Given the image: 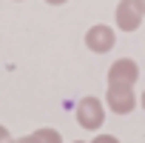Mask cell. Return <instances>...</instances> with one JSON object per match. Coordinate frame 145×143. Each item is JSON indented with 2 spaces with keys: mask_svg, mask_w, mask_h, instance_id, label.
<instances>
[{
  "mask_svg": "<svg viewBox=\"0 0 145 143\" xmlns=\"http://www.w3.org/2000/svg\"><path fill=\"white\" fill-rule=\"evenodd\" d=\"M12 140H14V137H12V132H9L3 123H0V143H12Z\"/></svg>",
  "mask_w": 145,
  "mask_h": 143,
  "instance_id": "cell-8",
  "label": "cell"
},
{
  "mask_svg": "<svg viewBox=\"0 0 145 143\" xmlns=\"http://www.w3.org/2000/svg\"><path fill=\"white\" fill-rule=\"evenodd\" d=\"M114 43H117V34L105 23H97V26H91L86 32V49L94 52V54H108L114 49Z\"/></svg>",
  "mask_w": 145,
  "mask_h": 143,
  "instance_id": "cell-3",
  "label": "cell"
},
{
  "mask_svg": "<svg viewBox=\"0 0 145 143\" xmlns=\"http://www.w3.org/2000/svg\"><path fill=\"white\" fill-rule=\"evenodd\" d=\"M12 143H63V134H60L57 129H51V126H43V129H37V132H31V134L14 137Z\"/></svg>",
  "mask_w": 145,
  "mask_h": 143,
  "instance_id": "cell-6",
  "label": "cell"
},
{
  "mask_svg": "<svg viewBox=\"0 0 145 143\" xmlns=\"http://www.w3.org/2000/svg\"><path fill=\"white\" fill-rule=\"evenodd\" d=\"M139 80V66L137 60L131 57H120L108 66V83H117V86H134Z\"/></svg>",
  "mask_w": 145,
  "mask_h": 143,
  "instance_id": "cell-5",
  "label": "cell"
},
{
  "mask_svg": "<svg viewBox=\"0 0 145 143\" xmlns=\"http://www.w3.org/2000/svg\"><path fill=\"white\" fill-rule=\"evenodd\" d=\"M103 100H105V109H111L114 115H131V112L137 109L134 86H117V83H108Z\"/></svg>",
  "mask_w": 145,
  "mask_h": 143,
  "instance_id": "cell-2",
  "label": "cell"
},
{
  "mask_svg": "<svg viewBox=\"0 0 145 143\" xmlns=\"http://www.w3.org/2000/svg\"><path fill=\"white\" fill-rule=\"evenodd\" d=\"M14 3H23V0H14Z\"/></svg>",
  "mask_w": 145,
  "mask_h": 143,
  "instance_id": "cell-13",
  "label": "cell"
},
{
  "mask_svg": "<svg viewBox=\"0 0 145 143\" xmlns=\"http://www.w3.org/2000/svg\"><path fill=\"white\" fill-rule=\"evenodd\" d=\"M74 117H77L80 129L100 132L103 123H105V100H100V97H94V95L83 97V100L77 103V109H74Z\"/></svg>",
  "mask_w": 145,
  "mask_h": 143,
  "instance_id": "cell-1",
  "label": "cell"
},
{
  "mask_svg": "<svg viewBox=\"0 0 145 143\" xmlns=\"http://www.w3.org/2000/svg\"><path fill=\"white\" fill-rule=\"evenodd\" d=\"M139 106H142V109H145V92H142V95H139Z\"/></svg>",
  "mask_w": 145,
  "mask_h": 143,
  "instance_id": "cell-10",
  "label": "cell"
},
{
  "mask_svg": "<svg viewBox=\"0 0 145 143\" xmlns=\"http://www.w3.org/2000/svg\"><path fill=\"white\" fill-rule=\"evenodd\" d=\"M71 143H91V140H71Z\"/></svg>",
  "mask_w": 145,
  "mask_h": 143,
  "instance_id": "cell-12",
  "label": "cell"
},
{
  "mask_svg": "<svg viewBox=\"0 0 145 143\" xmlns=\"http://www.w3.org/2000/svg\"><path fill=\"white\" fill-rule=\"evenodd\" d=\"M137 3H139V9H142V15H145V0H137Z\"/></svg>",
  "mask_w": 145,
  "mask_h": 143,
  "instance_id": "cell-11",
  "label": "cell"
},
{
  "mask_svg": "<svg viewBox=\"0 0 145 143\" xmlns=\"http://www.w3.org/2000/svg\"><path fill=\"white\" fill-rule=\"evenodd\" d=\"M142 9L137 0H120L117 3V12H114V20H117V29L120 32H137L142 26Z\"/></svg>",
  "mask_w": 145,
  "mask_h": 143,
  "instance_id": "cell-4",
  "label": "cell"
},
{
  "mask_svg": "<svg viewBox=\"0 0 145 143\" xmlns=\"http://www.w3.org/2000/svg\"><path fill=\"white\" fill-rule=\"evenodd\" d=\"M91 143H120V137H114V134H105V132H100Z\"/></svg>",
  "mask_w": 145,
  "mask_h": 143,
  "instance_id": "cell-7",
  "label": "cell"
},
{
  "mask_svg": "<svg viewBox=\"0 0 145 143\" xmlns=\"http://www.w3.org/2000/svg\"><path fill=\"white\" fill-rule=\"evenodd\" d=\"M43 3H48V6H63V3H68V0H43Z\"/></svg>",
  "mask_w": 145,
  "mask_h": 143,
  "instance_id": "cell-9",
  "label": "cell"
}]
</instances>
